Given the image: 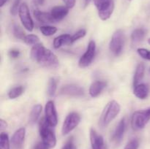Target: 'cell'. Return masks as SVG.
Wrapping results in <instances>:
<instances>
[{
  "label": "cell",
  "instance_id": "d6a6232c",
  "mask_svg": "<svg viewBox=\"0 0 150 149\" xmlns=\"http://www.w3.org/2000/svg\"><path fill=\"white\" fill-rule=\"evenodd\" d=\"M139 147V141L137 139H132L127 143L124 149H138Z\"/></svg>",
  "mask_w": 150,
  "mask_h": 149
},
{
  "label": "cell",
  "instance_id": "5b68a950",
  "mask_svg": "<svg viewBox=\"0 0 150 149\" xmlns=\"http://www.w3.org/2000/svg\"><path fill=\"white\" fill-rule=\"evenodd\" d=\"M81 121V116L78 112H72L67 115L63 122L62 133L63 135L68 134L78 127Z\"/></svg>",
  "mask_w": 150,
  "mask_h": 149
},
{
  "label": "cell",
  "instance_id": "f35d334b",
  "mask_svg": "<svg viewBox=\"0 0 150 149\" xmlns=\"http://www.w3.org/2000/svg\"><path fill=\"white\" fill-rule=\"evenodd\" d=\"M7 121H4V120L2 119V118H1V119H0V129H1V131L5 129H7Z\"/></svg>",
  "mask_w": 150,
  "mask_h": 149
},
{
  "label": "cell",
  "instance_id": "cb8c5ba5",
  "mask_svg": "<svg viewBox=\"0 0 150 149\" xmlns=\"http://www.w3.org/2000/svg\"><path fill=\"white\" fill-rule=\"evenodd\" d=\"M57 89V81L54 77H51L48 83L47 93L50 97H53L55 95Z\"/></svg>",
  "mask_w": 150,
  "mask_h": 149
},
{
  "label": "cell",
  "instance_id": "7c38bea8",
  "mask_svg": "<svg viewBox=\"0 0 150 149\" xmlns=\"http://www.w3.org/2000/svg\"><path fill=\"white\" fill-rule=\"evenodd\" d=\"M26 136V129L24 127L19 128L13 134L11 138V144L14 149H21L23 144Z\"/></svg>",
  "mask_w": 150,
  "mask_h": 149
},
{
  "label": "cell",
  "instance_id": "83f0119b",
  "mask_svg": "<svg viewBox=\"0 0 150 149\" xmlns=\"http://www.w3.org/2000/svg\"><path fill=\"white\" fill-rule=\"evenodd\" d=\"M25 43L29 45H35L39 43L40 39L38 36L35 34H28L26 35L25 38L23 39Z\"/></svg>",
  "mask_w": 150,
  "mask_h": 149
},
{
  "label": "cell",
  "instance_id": "7bdbcfd3",
  "mask_svg": "<svg viewBox=\"0 0 150 149\" xmlns=\"http://www.w3.org/2000/svg\"><path fill=\"white\" fill-rule=\"evenodd\" d=\"M148 43H149V45H150V38H149V39H148Z\"/></svg>",
  "mask_w": 150,
  "mask_h": 149
},
{
  "label": "cell",
  "instance_id": "8d00e7d4",
  "mask_svg": "<svg viewBox=\"0 0 150 149\" xmlns=\"http://www.w3.org/2000/svg\"><path fill=\"white\" fill-rule=\"evenodd\" d=\"M33 149H49V148L43 143V142H40V143H37L35 145Z\"/></svg>",
  "mask_w": 150,
  "mask_h": 149
},
{
  "label": "cell",
  "instance_id": "9c48e42d",
  "mask_svg": "<svg viewBox=\"0 0 150 149\" xmlns=\"http://www.w3.org/2000/svg\"><path fill=\"white\" fill-rule=\"evenodd\" d=\"M45 118L51 127H55L58 123L57 110L53 101L47 102L45 106Z\"/></svg>",
  "mask_w": 150,
  "mask_h": 149
},
{
  "label": "cell",
  "instance_id": "8992f818",
  "mask_svg": "<svg viewBox=\"0 0 150 149\" xmlns=\"http://www.w3.org/2000/svg\"><path fill=\"white\" fill-rule=\"evenodd\" d=\"M96 55V43L94 40L89 41L86 52L80 58L79 66L81 68H86L92 64Z\"/></svg>",
  "mask_w": 150,
  "mask_h": 149
},
{
  "label": "cell",
  "instance_id": "f6af8a7d",
  "mask_svg": "<svg viewBox=\"0 0 150 149\" xmlns=\"http://www.w3.org/2000/svg\"><path fill=\"white\" fill-rule=\"evenodd\" d=\"M149 72H150V68H149Z\"/></svg>",
  "mask_w": 150,
  "mask_h": 149
},
{
  "label": "cell",
  "instance_id": "1f68e13d",
  "mask_svg": "<svg viewBox=\"0 0 150 149\" xmlns=\"http://www.w3.org/2000/svg\"><path fill=\"white\" fill-rule=\"evenodd\" d=\"M21 0H14V2L12 4L11 8H10V13L13 15H16L18 13L19 9L21 7Z\"/></svg>",
  "mask_w": 150,
  "mask_h": 149
},
{
  "label": "cell",
  "instance_id": "d4e9b609",
  "mask_svg": "<svg viewBox=\"0 0 150 149\" xmlns=\"http://www.w3.org/2000/svg\"><path fill=\"white\" fill-rule=\"evenodd\" d=\"M24 91V88L22 86H16V87L10 89V91L8 92V97L11 99H16V98L19 97L21 95Z\"/></svg>",
  "mask_w": 150,
  "mask_h": 149
},
{
  "label": "cell",
  "instance_id": "3957f363",
  "mask_svg": "<svg viewBox=\"0 0 150 149\" xmlns=\"http://www.w3.org/2000/svg\"><path fill=\"white\" fill-rule=\"evenodd\" d=\"M125 44V34L122 29H117L111 37L109 43V50L114 56H119L122 54Z\"/></svg>",
  "mask_w": 150,
  "mask_h": 149
},
{
  "label": "cell",
  "instance_id": "44dd1931",
  "mask_svg": "<svg viewBox=\"0 0 150 149\" xmlns=\"http://www.w3.org/2000/svg\"><path fill=\"white\" fill-rule=\"evenodd\" d=\"M42 107L40 104H37V105H34L32 110H31L30 114H29V124L32 125L38 121V120L40 118V115L42 112Z\"/></svg>",
  "mask_w": 150,
  "mask_h": 149
},
{
  "label": "cell",
  "instance_id": "d590c367",
  "mask_svg": "<svg viewBox=\"0 0 150 149\" xmlns=\"http://www.w3.org/2000/svg\"><path fill=\"white\" fill-rule=\"evenodd\" d=\"M62 1L64 3L66 7L69 9L73 8L75 4H76V0H62Z\"/></svg>",
  "mask_w": 150,
  "mask_h": 149
},
{
  "label": "cell",
  "instance_id": "60d3db41",
  "mask_svg": "<svg viewBox=\"0 0 150 149\" xmlns=\"http://www.w3.org/2000/svg\"><path fill=\"white\" fill-rule=\"evenodd\" d=\"M91 0H84V4H85V7H86L87 5H89V3H90Z\"/></svg>",
  "mask_w": 150,
  "mask_h": 149
},
{
  "label": "cell",
  "instance_id": "74e56055",
  "mask_svg": "<svg viewBox=\"0 0 150 149\" xmlns=\"http://www.w3.org/2000/svg\"><path fill=\"white\" fill-rule=\"evenodd\" d=\"M94 4H95V7H97V9L99 8L100 7L103 5V4H105V2L108 1V0H93Z\"/></svg>",
  "mask_w": 150,
  "mask_h": 149
},
{
  "label": "cell",
  "instance_id": "b9f144b4",
  "mask_svg": "<svg viewBox=\"0 0 150 149\" xmlns=\"http://www.w3.org/2000/svg\"><path fill=\"white\" fill-rule=\"evenodd\" d=\"M146 111H147V112H148V113H149V115H150V108H147V109H146Z\"/></svg>",
  "mask_w": 150,
  "mask_h": 149
},
{
  "label": "cell",
  "instance_id": "2e32d148",
  "mask_svg": "<svg viewBox=\"0 0 150 149\" xmlns=\"http://www.w3.org/2000/svg\"><path fill=\"white\" fill-rule=\"evenodd\" d=\"M34 16L36 18L38 21L40 23H44V24H48V23H57L54 18L51 15V13H46V12H42L40 10H35L34 11Z\"/></svg>",
  "mask_w": 150,
  "mask_h": 149
},
{
  "label": "cell",
  "instance_id": "484cf974",
  "mask_svg": "<svg viewBox=\"0 0 150 149\" xmlns=\"http://www.w3.org/2000/svg\"><path fill=\"white\" fill-rule=\"evenodd\" d=\"M40 30L41 33L44 35V36L49 37L52 36L54 34L57 33V28H56L55 26H42L40 28Z\"/></svg>",
  "mask_w": 150,
  "mask_h": 149
},
{
  "label": "cell",
  "instance_id": "ba28073f",
  "mask_svg": "<svg viewBox=\"0 0 150 149\" xmlns=\"http://www.w3.org/2000/svg\"><path fill=\"white\" fill-rule=\"evenodd\" d=\"M18 15L23 27L29 32H32L34 29V22L30 15V12L26 3L23 2L21 4Z\"/></svg>",
  "mask_w": 150,
  "mask_h": 149
},
{
  "label": "cell",
  "instance_id": "9a60e30c",
  "mask_svg": "<svg viewBox=\"0 0 150 149\" xmlns=\"http://www.w3.org/2000/svg\"><path fill=\"white\" fill-rule=\"evenodd\" d=\"M106 82L103 80H95L91 84L89 87V93L92 97L95 98L99 96L103 89L106 87Z\"/></svg>",
  "mask_w": 150,
  "mask_h": 149
},
{
  "label": "cell",
  "instance_id": "7a4b0ae2",
  "mask_svg": "<svg viewBox=\"0 0 150 149\" xmlns=\"http://www.w3.org/2000/svg\"><path fill=\"white\" fill-rule=\"evenodd\" d=\"M53 127L48 124L45 118H42L39 122L40 135L42 141L49 148H53L57 145V137L52 129Z\"/></svg>",
  "mask_w": 150,
  "mask_h": 149
},
{
  "label": "cell",
  "instance_id": "836d02e7",
  "mask_svg": "<svg viewBox=\"0 0 150 149\" xmlns=\"http://www.w3.org/2000/svg\"><path fill=\"white\" fill-rule=\"evenodd\" d=\"M62 149H77V147L76 146L74 143V140H73V137L69 139L65 144L63 145L62 148Z\"/></svg>",
  "mask_w": 150,
  "mask_h": 149
},
{
  "label": "cell",
  "instance_id": "6da1fadb",
  "mask_svg": "<svg viewBox=\"0 0 150 149\" xmlns=\"http://www.w3.org/2000/svg\"><path fill=\"white\" fill-rule=\"evenodd\" d=\"M121 107L120 104L115 100L110 101L103 110L100 118V124L101 127H106L109 125L120 114Z\"/></svg>",
  "mask_w": 150,
  "mask_h": 149
},
{
  "label": "cell",
  "instance_id": "7402d4cb",
  "mask_svg": "<svg viewBox=\"0 0 150 149\" xmlns=\"http://www.w3.org/2000/svg\"><path fill=\"white\" fill-rule=\"evenodd\" d=\"M144 64H142V63H140V64H138L136 69V72H135L134 77H133V86H137L143 80V77L144 76Z\"/></svg>",
  "mask_w": 150,
  "mask_h": 149
},
{
  "label": "cell",
  "instance_id": "5bb4252c",
  "mask_svg": "<svg viewBox=\"0 0 150 149\" xmlns=\"http://www.w3.org/2000/svg\"><path fill=\"white\" fill-rule=\"evenodd\" d=\"M125 128V118H122V119L119 122V124H117V127H116L115 130H114V133H113L112 134V140L114 143H120V142L122 141L123 137H124Z\"/></svg>",
  "mask_w": 150,
  "mask_h": 149
},
{
  "label": "cell",
  "instance_id": "d6986e66",
  "mask_svg": "<svg viewBox=\"0 0 150 149\" xmlns=\"http://www.w3.org/2000/svg\"><path fill=\"white\" fill-rule=\"evenodd\" d=\"M46 48L43 46V45L41 43H38L36 45H33V47L31 49L30 57L34 61L38 63L40 59L42 57V54L45 52Z\"/></svg>",
  "mask_w": 150,
  "mask_h": 149
},
{
  "label": "cell",
  "instance_id": "277c9868",
  "mask_svg": "<svg viewBox=\"0 0 150 149\" xmlns=\"http://www.w3.org/2000/svg\"><path fill=\"white\" fill-rule=\"evenodd\" d=\"M150 120V115L146 110L133 112L131 118V127L133 130L138 131L144 128Z\"/></svg>",
  "mask_w": 150,
  "mask_h": 149
},
{
  "label": "cell",
  "instance_id": "4316f807",
  "mask_svg": "<svg viewBox=\"0 0 150 149\" xmlns=\"http://www.w3.org/2000/svg\"><path fill=\"white\" fill-rule=\"evenodd\" d=\"M0 149H10L9 136L5 132H1L0 134Z\"/></svg>",
  "mask_w": 150,
  "mask_h": 149
},
{
  "label": "cell",
  "instance_id": "30bf717a",
  "mask_svg": "<svg viewBox=\"0 0 150 149\" xmlns=\"http://www.w3.org/2000/svg\"><path fill=\"white\" fill-rule=\"evenodd\" d=\"M60 93L69 96H81L84 94V90L77 85L67 84L60 89Z\"/></svg>",
  "mask_w": 150,
  "mask_h": 149
},
{
  "label": "cell",
  "instance_id": "f1b7e54d",
  "mask_svg": "<svg viewBox=\"0 0 150 149\" xmlns=\"http://www.w3.org/2000/svg\"><path fill=\"white\" fill-rule=\"evenodd\" d=\"M13 34L16 37L17 39H23L26 37V34H25V32H23V30L22 29L21 27H20L18 25H15L13 26Z\"/></svg>",
  "mask_w": 150,
  "mask_h": 149
},
{
  "label": "cell",
  "instance_id": "ac0fdd59",
  "mask_svg": "<svg viewBox=\"0 0 150 149\" xmlns=\"http://www.w3.org/2000/svg\"><path fill=\"white\" fill-rule=\"evenodd\" d=\"M133 93L137 98L140 99H145L148 97L149 93V88L145 83H139L134 86Z\"/></svg>",
  "mask_w": 150,
  "mask_h": 149
},
{
  "label": "cell",
  "instance_id": "8fae6325",
  "mask_svg": "<svg viewBox=\"0 0 150 149\" xmlns=\"http://www.w3.org/2000/svg\"><path fill=\"white\" fill-rule=\"evenodd\" d=\"M98 12L99 18L102 20H106L112 15L114 10V0H108L107 2L103 4L101 7L97 9Z\"/></svg>",
  "mask_w": 150,
  "mask_h": 149
},
{
  "label": "cell",
  "instance_id": "4fadbf2b",
  "mask_svg": "<svg viewBox=\"0 0 150 149\" xmlns=\"http://www.w3.org/2000/svg\"><path fill=\"white\" fill-rule=\"evenodd\" d=\"M90 142L92 149H107L102 135L98 134L94 129H90Z\"/></svg>",
  "mask_w": 150,
  "mask_h": 149
},
{
  "label": "cell",
  "instance_id": "e575fe53",
  "mask_svg": "<svg viewBox=\"0 0 150 149\" xmlns=\"http://www.w3.org/2000/svg\"><path fill=\"white\" fill-rule=\"evenodd\" d=\"M8 55L12 58H17L20 56V51L16 49H11L9 51Z\"/></svg>",
  "mask_w": 150,
  "mask_h": 149
},
{
  "label": "cell",
  "instance_id": "ab89813d",
  "mask_svg": "<svg viewBox=\"0 0 150 149\" xmlns=\"http://www.w3.org/2000/svg\"><path fill=\"white\" fill-rule=\"evenodd\" d=\"M7 1H8V0H0V7H2Z\"/></svg>",
  "mask_w": 150,
  "mask_h": 149
},
{
  "label": "cell",
  "instance_id": "ee69618b",
  "mask_svg": "<svg viewBox=\"0 0 150 149\" xmlns=\"http://www.w3.org/2000/svg\"><path fill=\"white\" fill-rule=\"evenodd\" d=\"M127 1H132V0H127Z\"/></svg>",
  "mask_w": 150,
  "mask_h": 149
},
{
  "label": "cell",
  "instance_id": "52a82bcc",
  "mask_svg": "<svg viewBox=\"0 0 150 149\" xmlns=\"http://www.w3.org/2000/svg\"><path fill=\"white\" fill-rule=\"evenodd\" d=\"M38 64L49 69H57L59 67V61L57 56L48 49H45Z\"/></svg>",
  "mask_w": 150,
  "mask_h": 149
},
{
  "label": "cell",
  "instance_id": "f546056e",
  "mask_svg": "<svg viewBox=\"0 0 150 149\" xmlns=\"http://www.w3.org/2000/svg\"><path fill=\"white\" fill-rule=\"evenodd\" d=\"M86 34V30L83 29H80V30H79L78 32H76V33L73 35V36H71L72 43H74L76 41L79 40V39H81V38H83V37H85Z\"/></svg>",
  "mask_w": 150,
  "mask_h": 149
},
{
  "label": "cell",
  "instance_id": "603a6c76",
  "mask_svg": "<svg viewBox=\"0 0 150 149\" xmlns=\"http://www.w3.org/2000/svg\"><path fill=\"white\" fill-rule=\"evenodd\" d=\"M146 34V31L143 28L134 29L131 34V39L133 44H137L144 39Z\"/></svg>",
  "mask_w": 150,
  "mask_h": 149
},
{
  "label": "cell",
  "instance_id": "4dcf8cb0",
  "mask_svg": "<svg viewBox=\"0 0 150 149\" xmlns=\"http://www.w3.org/2000/svg\"><path fill=\"white\" fill-rule=\"evenodd\" d=\"M137 52L139 55L144 59L150 61V51L146 49V48H139L137 49Z\"/></svg>",
  "mask_w": 150,
  "mask_h": 149
},
{
  "label": "cell",
  "instance_id": "e0dca14e",
  "mask_svg": "<svg viewBox=\"0 0 150 149\" xmlns=\"http://www.w3.org/2000/svg\"><path fill=\"white\" fill-rule=\"evenodd\" d=\"M69 8L66 6H55L51 9V14L56 21H59L67 15Z\"/></svg>",
  "mask_w": 150,
  "mask_h": 149
},
{
  "label": "cell",
  "instance_id": "ffe728a7",
  "mask_svg": "<svg viewBox=\"0 0 150 149\" xmlns=\"http://www.w3.org/2000/svg\"><path fill=\"white\" fill-rule=\"evenodd\" d=\"M72 40H71V36L70 34H62L59 36L57 37L56 38H54V42H53V45H54V48L57 49V48H59L60 47H62V45H72Z\"/></svg>",
  "mask_w": 150,
  "mask_h": 149
}]
</instances>
